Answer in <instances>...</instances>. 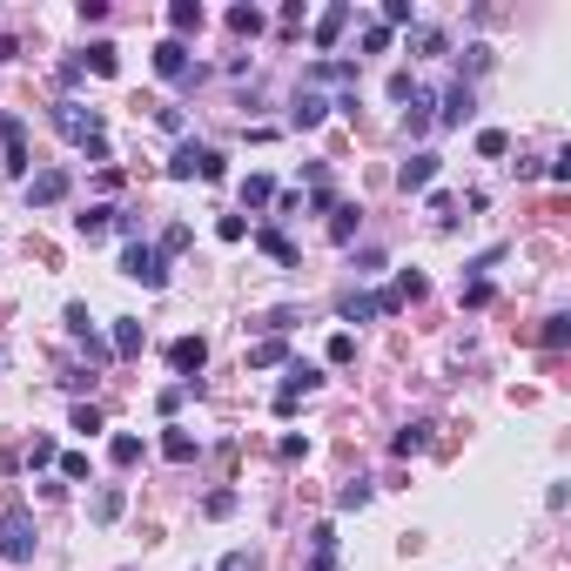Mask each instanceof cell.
I'll use <instances>...</instances> for the list:
<instances>
[{"label":"cell","instance_id":"12","mask_svg":"<svg viewBox=\"0 0 571 571\" xmlns=\"http://www.w3.org/2000/svg\"><path fill=\"white\" fill-rule=\"evenodd\" d=\"M390 451H397V457H417V451H430V417H410L404 430L390 437Z\"/></svg>","mask_w":571,"mask_h":571},{"label":"cell","instance_id":"26","mask_svg":"<svg viewBox=\"0 0 571 571\" xmlns=\"http://www.w3.org/2000/svg\"><path fill=\"white\" fill-rule=\"evenodd\" d=\"M256 242H262V249H269L276 262H296V242H289L283 229H256Z\"/></svg>","mask_w":571,"mask_h":571},{"label":"cell","instance_id":"33","mask_svg":"<svg viewBox=\"0 0 571 571\" xmlns=\"http://www.w3.org/2000/svg\"><path fill=\"white\" fill-rule=\"evenodd\" d=\"M357 222H363V209H336V222H330V236H336V242H350V236H357Z\"/></svg>","mask_w":571,"mask_h":571},{"label":"cell","instance_id":"1","mask_svg":"<svg viewBox=\"0 0 571 571\" xmlns=\"http://www.w3.org/2000/svg\"><path fill=\"white\" fill-rule=\"evenodd\" d=\"M168 175H175V181H222V155H215L209 149V141H181V149L175 155H168Z\"/></svg>","mask_w":571,"mask_h":571},{"label":"cell","instance_id":"6","mask_svg":"<svg viewBox=\"0 0 571 571\" xmlns=\"http://www.w3.org/2000/svg\"><path fill=\"white\" fill-rule=\"evenodd\" d=\"M155 75H162V81H202V68L189 60L181 41H162V47H155Z\"/></svg>","mask_w":571,"mask_h":571},{"label":"cell","instance_id":"23","mask_svg":"<svg viewBox=\"0 0 571 571\" xmlns=\"http://www.w3.org/2000/svg\"><path fill=\"white\" fill-rule=\"evenodd\" d=\"M168 28H175V34H196L202 28V7H196V0H175V7H168Z\"/></svg>","mask_w":571,"mask_h":571},{"label":"cell","instance_id":"8","mask_svg":"<svg viewBox=\"0 0 571 571\" xmlns=\"http://www.w3.org/2000/svg\"><path fill=\"white\" fill-rule=\"evenodd\" d=\"M470 115H478V94H470V81H457V88L444 94V108H437V128H464Z\"/></svg>","mask_w":571,"mask_h":571},{"label":"cell","instance_id":"5","mask_svg":"<svg viewBox=\"0 0 571 571\" xmlns=\"http://www.w3.org/2000/svg\"><path fill=\"white\" fill-rule=\"evenodd\" d=\"M0 168H7V175H28V121L20 115H0Z\"/></svg>","mask_w":571,"mask_h":571},{"label":"cell","instance_id":"10","mask_svg":"<svg viewBox=\"0 0 571 571\" xmlns=\"http://www.w3.org/2000/svg\"><path fill=\"white\" fill-rule=\"evenodd\" d=\"M168 363H175V370L196 383V370L209 363V343H202V336H175V343H168Z\"/></svg>","mask_w":571,"mask_h":571},{"label":"cell","instance_id":"13","mask_svg":"<svg viewBox=\"0 0 571 571\" xmlns=\"http://www.w3.org/2000/svg\"><path fill=\"white\" fill-rule=\"evenodd\" d=\"M323 115H330V101H323L316 88H302V94H296V108H289V128H316Z\"/></svg>","mask_w":571,"mask_h":571},{"label":"cell","instance_id":"30","mask_svg":"<svg viewBox=\"0 0 571 571\" xmlns=\"http://www.w3.org/2000/svg\"><path fill=\"white\" fill-rule=\"evenodd\" d=\"M390 296H397V310H404V302H417V296H423V276H417V269H404V276L390 283Z\"/></svg>","mask_w":571,"mask_h":571},{"label":"cell","instance_id":"35","mask_svg":"<svg viewBox=\"0 0 571 571\" xmlns=\"http://www.w3.org/2000/svg\"><path fill=\"white\" fill-rule=\"evenodd\" d=\"M404 20H417V7L410 0H383V28H404Z\"/></svg>","mask_w":571,"mask_h":571},{"label":"cell","instance_id":"36","mask_svg":"<svg viewBox=\"0 0 571 571\" xmlns=\"http://www.w3.org/2000/svg\"><path fill=\"white\" fill-rule=\"evenodd\" d=\"M28 464H34V470L54 464V437H34V444H28Z\"/></svg>","mask_w":571,"mask_h":571},{"label":"cell","instance_id":"11","mask_svg":"<svg viewBox=\"0 0 571 571\" xmlns=\"http://www.w3.org/2000/svg\"><path fill=\"white\" fill-rule=\"evenodd\" d=\"M430 181H437V155H410V162L397 168V189H404V196H423Z\"/></svg>","mask_w":571,"mask_h":571},{"label":"cell","instance_id":"3","mask_svg":"<svg viewBox=\"0 0 571 571\" xmlns=\"http://www.w3.org/2000/svg\"><path fill=\"white\" fill-rule=\"evenodd\" d=\"M121 276H135L141 289H168V256L155 242H128L121 249Z\"/></svg>","mask_w":571,"mask_h":571},{"label":"cell","instance_id":"42","mask_svg":"<svg viewBox=\"0 0 571 571\" xmlns=\"http://www.w3.org/2000/svg\"><path fill=\"white\" fill-rule=\"evenodd\" d=\"M81 350H88V363H108V357H115V350H108V343H101V336H94V330L81 336Z\"/></svg>","mask_w":571,"mask_h":571},{"label":"cell","instance_id":"18","mask_svg":"<svg viewBox=\"0 0 571 571\" xmlns=\"http://www.w3.org/2000/svg\"><path fill=\"white\" fill-rule=\"evenodd\" d=\"M196 451H202V444H196L189 430H168V437H162V457H168V464H196Z\"/></svg>","mask_w":571,"mask_h":571},{"label":"cell","instance_id":"14","mask_svg":"<svg viewBox=\"0 0 571 571\" xmlns=\"http://www.w3.org/2000/svg\"><path fill=\"white\" fill-rule=\"evenodd\" d=\"M397 310V296H390V289H383V296H350L343 302V316H350V323H370V316H390Z\"/></svg>","mask_w":571,"mask_h":571},{"label":"cell","instance_id":"7","mask_svg":"<svg viewBox=\"0 0 571 571\" xmlns=\"http://www.w3.org/2000/svg\"><path fill=\"white\" fill-rule=\"evenodd\" d=\"M404 128H410V135H430V128H437V94L430 88H410L404 94Z\"/></svg>","mask_w":571,"mask_h":571},{"label":"cell","instance_id":"32","mask_svg":"<svg viewBox=\"0 0 571 571\" xmlns=\"http://www.w3.org/2000/svg\"><path fill=\"white\" fill-rule=\"evenodd\" d=\"M229 28H236V34H262V14H256V7H229Z\"/></svg>","mask_w":571,"mask_h":571},{"label":"cell","instance_id":"9","mask_svg":"<svg viewBox=\"0 0 571 571\" xmlns=\"http://www.w3.org/2000/svg\"><path fill=\"white\" fill-rule=\"evenodd\" d=\"M60 196H68V168H41V175H28V202H34V209H54Z\"/></svg>","mask_w":571,"mask_h":571},{"label":"cell","instance_id":"43","mask_svg":"<svg viewBox=\"0 0 571 571\" xmlns=\"http://www.w3.org/2000/svg\"><path fill=\"white\" fill-rule=\"evenodd\" d=\"M14 54H20V47H14V41H7V34H0V60H14Z\"/></svg>","mask_w":571,"mask_h":571},{"label":"cell","instance_id":"37","mask_svg":"<svg viewBox=\"0 0 571 571\" xmlns=\"http://www.w3.org/2000/svg\"><path fill=\"white\" fill-rule=\"evenodd\" d=\"M60 478H75V484L88 478V451H68V457H60Z\"/></svg>","mask_w":571,"mask_h":571},{"label":"cell","instance_id":"31","mask_svg":"<svg viewBox=\"0 0 571 571\" xmlns=\"http://www.w3.org/2000/svg\"><path fill=\"white\" fill-rule=\"evenodd\" d=\"M478 155H491V162H497V155H511V135H504V128H484V135H478Z\"/></svg>","mask_w":571,"mask_h":571},{"label":"cell","instance_id":"21","mask_svg":"<svg viewBox=\"0 0 571 571\" xmlns=\"http://www.w3.org/2000/svg\"><path fill=\"white\" fill-rule=\"evenodd\" d=\"M316 383H323V370H316V363H289L283 397H296V404H302V390H316Z\"/></svg>","mask_w":571,"mask_h":571},{"label":"cell","instance_id":"25","mask_svg":"<svg viewBox=\"0 0 571 571\" xmlns=\"http://www.w3.org/2000/svg\"><path fill=\"white\" fill-rule=\"evenodd\" d=\"M370 504V478H350L343 491H336V511H363Z\"/></svg>","mask_w":571,"mask_h":571},{"label":"cell","instance_id":"2","mask_svg":"<svg viewBox=\"0 0 571 571\" xmlns=\"http://www.w3.org/2000/svg\"><path fill=\"white\" fill-rule=\"evenodd\" d=\"M34 544H41V531H34V518L14 504V511L0 518V558H7V565H34Z\"/></svg>","mask_w":571,"mask_h":571},{"label":"cell","instance_id":"22","mask_svg":"<svg viewBox=\"0 0 571 571\" xmlns=\"http://www.w3.org/2000/svg\"><path fill=\"white\" fill-rule=\"evenodd\" d=\"M269 196H276V181H269V175H242V209H262Z\"/></svg>","mask_w":571,"mask_h":571},{"label":"cell","instance_id":"34","mask_svg":"<svg viewBox=\"0 0 571 571\" xmlns=\"http://www.w3.org/2000/svg\"><path fill=\"white\" fill-rule=\"evenodd\" d=\"M68 423H75L81 437H94V430H101V410H94V404H75V417H68Z\"/></svg>","mask_w":571,"mask_h":571},{"label":"cell","instance_id":"4","mask_svg":"<svg viewBox=\"0 0 571 571\" xmlns=\"http://www.w3.org/2000/svg\"><path fill=\"white\" fill-rule=\"evenodd\" d=\"M54 128L68 141H81V149H88V141H101V115H94V108H81V101H54Z\"/></svg>","mask_w":571,"mask_h":571},{"label":"cell","instance_id":"40","mask_svg":"<svg viewBox=\"0 0 571 571\" xmlns=\"http://www.w3.org/2000/svg\"><path fill=\"white\" fill-rule=\"evenodd\" d=\"M464 302H470V310H484V302H491V283H484V276H470V289H464Z\"/></svg>","mask_w":571,"mask_h":571},{"label":"cell","instance_id":"41","mask_svg":"<svg viewBox=\"0 0 571 571\" xmlns=\"http://www.w3.org/2000/svg\"><path fill=\"white\" fill-rule=\"evenodd\" d=\"M357 357V336H330V363H350Z\"/></svg>","mask_w":571,"mask_h":571},{"label":"cell","instance_id":"16","mask_svg":"<svg viewBox=\"0 0 571 571\" xmlns=\"http://www.w3.org/2000/svg\"><path fill=\"white\" fill-rule=\"evenodd\" d=\"M310 551H316V558H310V571H336V531H330V525H316V531H310Z\"/></svg>","mask_w":571,"mask_h":571},{"label":"cell","instance_id":"17","mask_svg":"<svg viewBox=\"0 0 571 571\" xmlns=\"http://www.w3.org/2000/svg\"><path fill=\"white\" fill-rule=\"evenodd\" d=\"M276 363H289L283 336H262V343H249V370H276Z\"/></svg>","mask_w":571,"mask_h":571},{"label":"cell","instance_id":"24","mask_svg":"<svg viewBox=\"0 0 571 571\" xmlns=\"http://www.w3.org/2000/svg\"><path fill=\"white\" fill-rule=\"evenodd\" d=\"M108 457H115L121 470H128V464H141V437H135V430H121L115 444H108Z\"/></svg>","mask_w":571,"mask_h":571},{"label":"cell","instance_id":"29","mask_svg":"<svg viewBox=\"0 0 571 571\" xmlns=\"http://www.w3.org/2000/svg\"><path fill=\"white\" fill-rule=\"evenodd\" d=\"M343 28H350V7H330V14L316 20V41L330 47V41H336V34H343Z\"/></svg>","mask_w":571,"mask_h":571},{"label":"cell","instance_id":"20","mask_svg":"<svg viewBox=\"0 0 571 571\" xmlns=\"http://www.w3.org/2000/svg\"><path fill=\"white\" fill-rule=\"evenodd\" d=\"M141 343H149V336H141V323H128V316H121V323H115V343H108V350H115V357H141Z\"/></svg>","mask_w":571,"mask_h":571},{"label":"cell","instance_id":"38","mask_svg":"<svg viewBox=\"0 0 571 571\" xmlns=\"http://www.w3.org/2000/svg\"><path fill=\"white\" fill-rule=\"evenodd\" d=\"M202 511H209V518H229V511H236V491H209V504H202Z\"/></svg>","mask_w":571,"mask_h":571},{"label":"cell","instance_id":"19","mask_svg":"<svg viewBox=\"0 0 571 571\" xmlns=\"http://www.w3.org/2000/svg\"><path fill=\"white\" fill-rule=\"evenodd\" d=\"M75 229H81V236H108V229H121V209H88V215H75Z\"/></svg>","mask_w":571,"mask_h":571},{"label":"cell","instance_id":"15","mask_svg":"<svg viewBox=\"0 0 571 571\" xmlns=\"http://www.w3.org/2000/svg\"><path fill=\"white\" fill-rule=\"evenodd\" d=\"M121 504H128V491H121V484H101L88 511H94V525H115V518H121Z\"/></svg>","mask_w":571,"mask_h":571},{"label":"cell","instance_id":"28","mask_svg":"<svg viewBox=\"0 0 571 571\" xmlns=\"http://www.w3.org/2000/svg\"><path fill=\"white\" fill-rule=\"evenodd\" d=\"M310 81H357V60H316Z\"/></svg>","mask_w":571,"mask_h":571},{"label":"cell","instance_id":"39","mask_svg":"<svg viewBox=\"0 0 571 571\" xmlns=\"http://www.w3.org/2000/svg\"><path fill=\"white\" fill-rule=\"evenodd\" d=\"M215 236H222V242H242V236H249V222H242V215H222V222H215Z\"/></svg>","mask_w":571,"mask_h":571},{"label":"cell","instance_id":"27","mask_svg":"<svg viewBox=\"0 0 571 571\" xmlns=\"http://www.w3.org/2000/svg\"><path fill=\"white\" fill-rule=\"evenodd\" d=\"M88 68H94V75H115V68H121V47L115 41H94L88 47Z\"/></svg>","mask_w":571,"mask_h":571}]
</instances>
